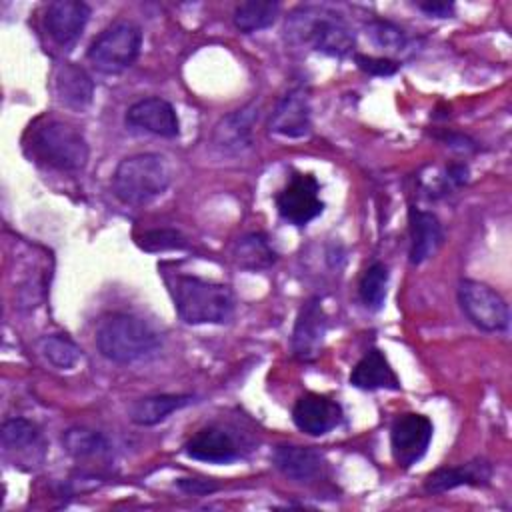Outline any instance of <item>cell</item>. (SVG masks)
I'll return each instance as SVG.
<instances>
[{
    "mask_svg": "<svg viewBox=\"0 0 512 512\" xmlns=\"http://www.w3.org/2000/svg\"><path fill=\"white\" fill-rule=\"evenodd\" d=\"M32 158L60 172H78L88 162V144L82 132L60 120H40L30 130Z\"/></svg>",
    "mask_w": 512,
    "mask_h": 512,
    "instance_id": "obj_5",
    "label": "cell"
},
{
    "mask_svg": "<svg viewBox=\"0 0 512 512\" xmlns=\"http://www.w3.org/2000/svg\"><path fill=\"white\" fill-rule=\"evenodd\" d=\"M124 122L130 128H140L164 138H176L180 134V120L174 106L160 96H148L128 106Z\"/></svg>",
    "mask_w": 512,
    "mask_h": 512,
    "instance_id": "obj_13",
    "label": "cell"
},
{
    "mask_svg": "<svg viewBox=\"0 0 512 512\" xmlns=\"http://www.w3.org/2000/svg\"><path fill=\"white\" fill-rule=\"evenodd\" d=\"M184 452L192 460L208 462V464H230L240 458V448L236 438L224 426H204L196 434H192Z\"/></svg>",
    "mask_w": 512,
    "mask_h": 512,
    "instance_id": "obj_16",
    "label": "cell"
},
{
    "mask_svg": "<svg viewBox=\"0 0 512 512\" xmlns=\"http://www.w3.org/2000/svg\"><path fill=\"white\" fill-rule=\"evenodd\" d=\"M90 6L80 0H56L50 2L44 16V26L48 36L58 46L74 44L84 32L90 20Z\"/></svg>",
    "mask_w": 512,
    "mask_h": 512,
    "instance_id": "obj_14",
    "label": "cell"
},
{
    "mask_svg": "<svg viewBox=\"0 0 512 512\" xmlns=\"http://www.w3.org/2000/svg\"><path fill=\"white\" fill-rule=\"evenodd\" d=\"M446 182H450L452 186H462L468 182V166L462 162H454L450 166H446Z\"/></svg>",
    "mask_w": 512,
    "mask_h": 512,
    "instance_id": "obj_34",
    "label": "cell"
},
{
    "mask_svg": "<svg viewBox=\"0 0 512 512\" xmlns=\"http://www.w3.org/2000/svg\"><path fill=\"white\" fill-rule=\"evenodd\" d=\"M492 480V464L484 458L460 466L438 468L424 480V490L428 494H442L458 486H488Z\"/></svg>",
    "mask_w": 512,
    "mask_h": 512,
    "instance_id": "obj_19",
    "label": "cell"
},
{
    "mask_svg": "<svg viewBox=\"0 0 512 512\" xmlns=\"http://www.w3.org/2000/svg\"><path fill=\"white\" fill-rule=\"evenodd\" d=\"M0 440L4 452H20V454H44V442L38 426L26 418H10L2 424Z\"/></svg>",
    "mask_w": 512,
    "mask_h": 512,
    "instance_id": "obj_24",
    "label": "cell"
},
{
    "mask_svg": "<svg viewBox=\"0 0 512 512\" xmlns=\"http://www.w3.org/2000/svg\"><path fill=\"white\" fill-rule=\"evenodd\" d=\"M170 184L166 158L154 152L132 154L120 160L112 176L114 196L126 206H144L162 196Z\"/></svg>",
    "mask_w": 512,
    "mask_h": 512,
    "instance_id": "obj_4",
    "label": "cell"
},
{
    "mask_svg": "<svg viewBox=\"0 0 512 512\" xmlns=\"http://www.w3.org/2000/svg\"><path fill=\"white\" fill-rule=\"evenodd\" d=\"M140 248L146 252H160V250H184L186 238L172 228H160V230H148L138 240Z\"/></svg>",
    "mask_w": 512,
    "mask_h": 512,
    "instance_id": "obj_30",
    "label": "cell"
},
{
    "mask_svg": "<svg viewBox=\"0 0 512 512\" xmlns=\"http://www.w3.org/2000/svg\"><path fill=\"white\" fill-rule=\"evenodd\" d=\"M326 328H328V316L322 308V300L316 296L306 300L296 316L294 330H292L294 358L302 362L316 360L324 344Z\"/></svg>",
    "mask_w": 512,
    "mask_h": 512,
    "instance_id": "obj_10",
    "label": "cell"
},
{
    "mask_svg": "<svg viewBox=\"0 0 512 512\" xmlns=\"http://www.w3.org/2000/svg\"><path fill=\"white\" fill-rule=\"evenodd\" d=\"M276 208L284 222L306 226L324 212L320 182L306 172H294L286 186L276 194Z\"/></svg>",
    "mask_w": 512,
    "mask_h": 512,
    "instance_id": "obj_8",
    "label": "cell"
},
{
    "mask_svg": "<svg viewBox=\"0 0 512 512\" xmlns=\"http://www.w3.org/2000/svg\"><path fill=\"white\" fill-rule=\"evenodd\" d=\"M280 14V2L276 0H246L234 8V26L244 32L252 34L264 28H270Z\"/></svg>",
    "mask_w": 512,
    "mask_h": 512,
    "instance_id": "obj_25",
    "label": "cell"
},
{
    "mask_svg": "<svg viewBox=\"0 0 512 512\" xmlns=\"http://www.w3.org/2000/svg\"><path fill=\"white\" fill-rule=\"evenodd\" d=\"M192 394H152L138 398L130 406V420L138 426H154L166 420L172 412L192 404Z\"/></svg>",
    "mask_w": 512,
    "mask_h": 512,
    "instance_id": "obj_22",
    "label": "cell"
},
{
    "mask_svg": "<svg viewBox=\"0 0 512 512\" xmlns=\"http://www.w3.org/2000/svg\"><path fill=\"white\" fill-rule=\"evenodd\" d=\"M260 106L256 100L248 102L246 106L228 112L224 118L218 120L212 132V144L226 154H238L252 146V130L258 120Z\"/></svg>",
    "mask_w": 512,
    "mask_h": 512,
    "instance_id": "obj_15",
    "label": "cell"
},
{
    "mask_svg": "<svg viewBox=\"0 0 512 512\" xmlns=\"http://www.w3.org/2000/svg\"><path fill=\"white\" fill-rule=\"evenodd\" d=\"M164 282L176 314L186 324H224L232 320L236 302L230 286L180 272H164Z\"/></svg>",
    "mask_w": 512,
    "mask_h": 512,
    "instance_id": "obj_1",
    "label": "cell"
},
{
    "mask_svg": "<svg viewBox=\"0 0 512 512\" xmlns=\"http://www.w3.org/2000/svg\"><path fill=\"white\" fill-rule=\"evenodd\" d=\"M272 462L278 472L294 482H314L322 476L326 460L324 454L312 446L280 444L272 452Z\"/></svg>",
    "mask_w": 512,
    "mask_h": 512,
    "instance_id": "obj_17",
    "label": "cell"
},
{
    "mask_svg": "<svg viewBox=\"0 0 512 512\" xmlns=\"http://www.w3.org/2000/svg\"><path fill=\"white\" fill-rule=\"evenodd\" d=\"M62 444H64V450L74 458L102 456L110 450L106 436L88 428H68L62 434Z\"/></svg>",
    "mask_w": 512,
    "mask_h": 512,
    "instance_id": "obj_28",
    "label": "cell"
},
{
    "mask_svg": "<svg viewBox=\"0 0 512 512\" xmlns=\"http://www.w3.org/2000/svg\"><path fill=\"white\" fill-rule=\"evenodd\" d=\"M434 426L428 416L406 412L390 426V448L394 462L400 468H410L426 454L432 440Z\"/></svg>",
    "mask_w": 512,
    "mask_h": 512,
    "instance_id": "obj_9",
    "label": "cell"
},
{
    "mask_svg": "<svg viewBox=\"0 0 512 512\" xmlns=\"http://www.w3.org/2000/svg\"><path fill=\"white\" fill-rule=\"evenodd\" d=\"M342 418V406L330 396L318 392L302 394L292 408V420L296 428L308 436L328 434L330 430L340 426Z\"/></svg>",
    "mask_w": 512,
    "mask_h": 512,
    "instance_id": "obj_12",
    "label": "cell"
},
{
    "mask_svg": "<svg viewBox=\"0 0 512 512\" xmlns=\"http://www.w3.org/2000/svg\"><path fill=\"white\" fill-rule=\"evenodd\" d=\"M160 346V332L150 322L134 314L116 312L104 316L96 326L98 352L116 364H128L146 358Z\"/></svg>",
    "mask_w": 512,
    "mask_h": 512,
    "instance_id": "obj_3",
    "label": "cell"
},
{
    "mask_svg": "<svg viewBox=\"0 0 512 512\" xmlns=\"http://www.w3.org/2000/svg\"><path fill=\"white\" fill-rule=\"evenodd\" d=\"M270 132L284 138H304L312 128V106L304 86L288 90L276 104L268 122Z\"/></svg>",
    "mask_w": 512,
    "mask_h": 512,
    "instance_id": "obj_11",
    "label": "cell"
},
{
    "mask_svg": "<svg viewBox=\"0 0 512 512\" xmlns=\"http://www.w3.org/2000/svg\"><path fill=\"white\" fill-rule=\"evenodd\" d=\"M176 486L182 492L192 494V496H204V494H210V492L218 490V484L212 482V480H206V478H180L176 482Z\"/></svg>",
    "mask_w": 512,
    "mask_h": 512,
    "instance_id": "obj_32",
    "label": "cell"
},
{
    "mask_svg": "<svg viewBox=\"0 0 512 512\" xmlns=\"http://www.w3.org/2000/svg\"><path fill=\"white\" fill-rule=\"evenodd\" d=\"M232 262L242 270H266L276 262V252L260 232L240 236L230 248Z\"/></svg>",
    "mask_w": 512,
    "mask_h": 512,
    "instance_id": "obj_23",
    "label": "cell"
},
{
    "mask_svg": "<svg viewBox=\"0 0 512 512\" xmlns=\"http://www.w3.org/2000/svg\"><path fill=\"white\" fill-rule=\"evenodd\" d=\"M366 34L372 38V42L386 50H402L406 46V34L400 26L388 20H370L366 24Z\"/></svg>",
    "mask_w": 512,
    "mask_h": 512,
    "instance_id": "obj_29",
    "label": "cell"
},
{
    "mask_svg": "<svg viewBox=\"0 0 512 512\" xmlns=\"http://www.w3.org/2000/svg\"><path fill=\"white\" fill-rule=\"evenodd\" d=\"M38 350L54 368H60V370L74 368L82 358L80 346L66 334L42 336L38 340Z\"/></svg>",
    "mask_w": 512,
    "mask_h": 512,
    "instance_id": "obj_26",
    "label": "cell"
},
{
    "mask_svg": "<svg viewBox=\"0 0 512 512\" xmlns=\"http://www.w3.org/2000/svg\"><path fill=\"white\" fill-rule=\"evenodd\" d=\"M458 304L464 316L484 332H502L510 324L506 300L488 284L464 278L458 282Z\"/></svg>",
    "mask_w": 512,
    "mask_h": 512,
    "instance_id": "obj_7",
    "label": "cell"
},
{
    "mask_svg": "<svg viewBox=\"0 0 512 512\" xmlns=\"http://www.w3.org/2000/svg\"><path fill=\"white\" fill-rule=\"evenodd\" d=\"M408 228H410V264L418 266L426 262L444 242V230L436 214L410 206L408 210Z\"/></svg>",
    "mask_w": 512,
    "mask_h": 512,
    "instance_id": "obj_18",
    "label": "cell"
},
{
    "mask_svg": "<svg viewBox=\"0 0 512 512\" xmlns=\"http://www.w3.org/2000/svg\"><path fill=\"white\" fill-rule=\"evenodd\" d=\"M442 140L446 142V146H450V148H456V150H462V152H468V150H476V144L468 138V136H464V134H446V136H442Z\"/></svg>",
    "mask_w": 512,
    "mask_h": 512,
    "instance_id": "obj_35",
    "label": "cell"
},
{
    "mask_svg": "<svg viewBox=\"0 0 512 512\" xmlns=\"http://www.w3.org/2000/svg\"><path fill=\"white\" fill-rule=\"evenodd\" d=\"M350 384L360 390H400V380L384 352L370 348L352 368Z\"/></svg>",
    "mask_w": 512,
    "mask_h": 512,
    "instance_id": "obj_20",
    "label": "cell"
},
{
    "mask_svg": "<svg viewBox=\"0 0 512 512\" xmlns=\"http://www.w3.org/2000/svg\"><path fill=\"white\" fill-rule=\"evenodd\" d=\"M286 36L292 44L308 46L332 58H346L356 46L352 26L342 14L326 6H298L286 18Z\"/></svg>",
    "mask_w": 512,
    "mask_h": 512,
    "instance_id": "obj_2",
    "label": "cell"
},
{
    "mask_svg": "<svg viewBox=\"0 0 512 512\" xmlns=\"http://www.w3.org/2000/svg\"><path fill=\"white\" fill-rule=\"evenodd\" d=\"M388 278H390L388 268L382 262H374L364 270L358 284V294L362 304L368 310L378 312L384 306L386 292H388Z\"/></svg>",
    "mask_w": 512,
    "mask_h": 512,
    "instance_id": "obj_27",
    "label": "cell"
},
{
    "mask_svg": "<svg viewBox=\"0 0 512 512\" xmlns=\"http://www.w3.org/2000/svg\"><path fill=\"white\" fill-rule=\"evenodd\" d=\"M142 46V30L132 20L120 18L108 24L90 44L88 62L102 74H120L130 68Z\"/></svg>",
    "mask_w": 512,
    "mask_h": 512,
    "instance_id": "obj_6",
    "label": "cell"
},
{
    "mask_svg": "<svg viewBox=\"0 0 512 512\" xmlns=\"http://www.w3.org/2000/svg\"><path fill=\"white\" fill-rule=\"evenodd\" d=\"M418 8L428 14V16H436V18H448L454 10L452 2H420Z\"/></svg>",
    "mask_w": 512,
    "mask_h": 512,
    "instance_id": "obj_33",
    "label": "cell"
},
{
    "mask_svg": "<svg viewBox=\"0 0 512 512\" xmlns=\"http://www.w3.org/2000/svg\"><path fill=\"white\" fill-rule=\"evenodd\" d=\"M54 90L66 108L72 110H84L92 104L94 98V82L86 74L84 68H80L74 62H64L54 76Z\"/></svg>",
    "mask_w": 512,
    "mask_h": 512,
    "instance_id": "obj_21",
    "label": "cell"
},
{
    "mask_svg": "<svg viewBox=\"0 0 512 512\" xmlns=\"http://www.w3.org/2000/svg\"><path fill=\"white\" fill-rule=\"evenodd\" d=\"M354 62L356 66L370 74V76H392L398 72V62L390 60V58H378V56H366V54H354Z\"/></svg>",
    "mask_w": 512,
    "mask_h": 512,
    "instance_id": "obj_31",
    "label": "cell"
}]
</instances>
